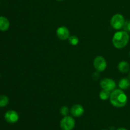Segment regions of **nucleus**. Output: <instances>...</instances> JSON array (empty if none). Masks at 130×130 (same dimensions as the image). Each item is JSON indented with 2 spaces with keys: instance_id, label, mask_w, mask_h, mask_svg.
<instances>
[{
  "instance_id": "39448f33",
  "label": "nucleus",
  "mask_w": 130,
  "mask_h": 130,
  "mask_svg": "<svg viewBox=\"0 0 130 130\" xmlns=\"http://www.w3.org/2000/svg\"><path fill=\"white\" fill-rule=\"evenodd\" d=\"M93 66L98 72H103L107 68V62L104 57L99 56L94 60Z\"/></svg>"
},
{
  "instance_id": "412c9836",
  "label": "nucleus",
  "mask_w": 130,
  "mask_h": 130,
  "mask_svg": "<svg viewBox=\"0 0 130 130\" xmlns=\"http://www.w3.org/2000/svg\"><path fill=\"white\" fill-rule=\"evenodd\" d=\"M102 130H107V129H102Z\"/></svg>"
},
{
  "instance_id": "7ed1b4c3",
  "label": "nucleus",
  "mask_w": 130,
  "mask_h": 130,
  "mask_svg": "<svg viewBox=\"0 0 130 130\" xmlns=\"http://www.w3.org/2000/svg\"><path fill=\"white\" fill-rule=\"evenodd\" d=\"M125 19L121 14L117 13L112 17L110 20V25L116 30H119L123 28L125 24Z\"/></svg>"
},
{
  "instance_id": "4be33fe9",
  "label": "nucleus",
  "mask_w": 130,
  "mask_h": 130,
  "mask_svg": "<svg viewBox=\"0 0 130 130\" xmlns=\"http://www.w3.org/2000/svg\"><path fill=\"white\" fill-rule=\"evenodd\" d=\"M129 56H130V51H129Z\"/></svg>"
},
{
  "instance_id": "4468645a",
  "label": "nucleus",
  "mask_w": 130,
  "mask_h": 130,
  "mask_svg": "<svg viewBox=\"0 0 130 130\" xmlns=\"http://www.w3.org/2000/svg\"><path fill=\"white\" fill-rule=\"evenodd\" d=\"M9 103V99L6 95H0V107L6 106Z\"/></svg>"
},
{
  "instance_id": "2eb2a0df",
  "label": "nucleus",
  "mask_w": 130,
  "mask_h": 130,
  "mask_svg": "<svg viewBox=\"0 0 130 130\" xmlns=\"http://www.w3.org/2000/svg\"><path fill=\"white\" fill-rule=\"evenodd\" d=\"M68 40L69 43L72 46H76L79 43V38L76 36H70Z\"/></svg>"
},
{
  "instance_id": "20e7f679",
  "label": "nucleus",
  "mask_w": 130,
  "mask_h": 130,
  "mask_svg": "<svg viewBox=\"0 0 130 130\" xmlns=\"http://www.w3.org/2000/svg\"><path fill=\"white\" fill-rule=\"evenodd\" d=\"M76 125V122L72 117L66 116L61 120L60 126L62 130H72Z\"/></svg>"
},
{
  "instance_id": "f8f14e48",
  "label": "nucleus",
  "mask_w": 130,
  "mask_h": 130,
  "mask_svg": "<svg viewBox=\"0 0 130 130\" xmlns=\"http://www.w3.org/2000/svg\"><path fill=\"white\" fill-rule=\"evenodd\" d=\"M119 88L121 90H127L130 87V81L129 79L128 78H123L119 81Z\"/></svg>"
},
{
  "instance_id": "aec40b11",
  "label": "nucleus",
  "mask_w": 130,
  "mask_h": 130,
  "mask_svg": "<svg viewBox=\"0 0 130 130\" xmlns=\"http://www.w3.org/2000/svg\"><path fill=\"white\" fill-rule=\"evenodd\" d=\"M57 1H63V0H57Z\"/></svg>"
},
{
  "instance_id": "1a4fd4ad",
  "label": "nucleus",
  "mask_w": 130,
  "mask_h": 130,
  "mask_svg": "<svg viewBox=\"0 0 130 130\" xmlns=\"http://www.w3.org/2000/svg\"><path fill=\"white\" fill-rule=\"evenodd\" d=\"M84 112H85V109L81 104H75L71 109V114L76 118L81 116Z\"/></svg>"
},
{
  "instance_id": "f257e3e1",
  "label": "nucleus",
  "mask_w": 130,
  "mask_h": 130,
  "mask_svg": "<svg viewBox=\"0 0 130 130\" xmlns=\"http://www.w3.org/2000/svg\"><path fill=\"white\" fill-rule=\"evenodd\" d=\"M109 99L112 105L118 108L124 107L128 102L127 95L121 89H116L111 91Z\"/></svg>"
},
{
  "instance_id": "9d476101",
  "label": "nucleus",
  "mask_w": 130,
  "mask_h": 130,
  "mask_svg": "<svg viewBox=\"0 0 130 130\" xmlns=\"http://www.w3.org/2000/svg\"><path fill=\"white\" fill-rule=\"evenodd\" d=\"M10 27V22L5 17H0V30L6 31Z\"/></svg>"
},
{
  "instance_id": "9b49d317",
  "label": "nucleus",
  "mask_w": 130,
  "mask_h": 130,
  "mask_svg": "<svg viewBox=\"0 0 130 130\" xmlns=\"http://www.w3.org/2000/svg\"><path fill=\"white\" fill-rule=\"evenodd\" d=\"M118 70L122 73H126L129 72L130 69V66L129 63L126 61H121L118 64Z\"/></svg>"
},
{
  "instance_id": "6ab92c4d",
  "label": "nucleus",
  "mask_w": 130,
  "mask_h": 130,
  "mask_svg": "<svg viewBox=\"0 0 130 130\" xmlns=\"http://www.w3.org/2000/svg\"><path fill=\"white\" fill-rule=\"evenodd\" d=\"M128 79H129V80L130 81V70L129 71V74H128Z\"/></svg>"
},
{
  "instance_id": "423d86ee",
  "label": "nucleus",
  "mask_w": 130,
  "mask_h": 130,
  "mask_svg": "<svg viewBox=\"0 0 130 130\" xmlns=\"http://www.w3.org/2000/svg\"><path fill=\"white\" fill-rule=\"evenodd\" d=\"M100 87L104 90H107L109 91H112L115 90L116 85L115 81L110 78H104L101 81L100 83Z\"/></svg>"
},
{
  "instance_id": "dca6fc26",
  "label": "nucleus",
  "mask_w": 130,
  "mask_h": 130,
  "mask_svg": "<svg viewBox=\"0 0 130 130\" xmlns=\"http://www.w3.org/2000/svg\"><path fill=\"white\" fill-rule=\"evenodd\" d=\"M60 112V114L62 116H66L68 115L69 112V108L67 106H63L61 107Z\"/></svg>"
},
{
  "instance_id": "6e6552de",
  "label": "nucleus",
  "mask_w": 130,
  "mask_h": 130,
  "mask_svg": "<svg viewBox=\"0 0 130 130\" xmlns=\"http://www.w3.org/2000/svg\"><path fill=\"white\" fill-rule=\"evenodd\" d=\"M56 33H57V37L62 41L67 40L70 37L69 30L68 29V28L64 26L59 27L57 29Z\"/></svg>"
},
{
  "instance_id": "0eeeda50",
  "label": "nucleus",
  "mask_w": 130,
  "mask_h": 130,
  "mask_svg": "<svg viewBox=\"0 0 130 130\" xmlns=\"http://www.w3.org/2000/svg\"><path fill=\"white\" fill-rule=\"evenodd\" d=\"M5 119L8 123L13 124V123H17L19 121V115L15 110H10L5 113Z\"/></svg>"
},
{
  "instance_id": "ddd939ff",
  "label": "nucleus",
  "mask_w": 130,
  "mask_h": 130,
  "mask_svg": "<svg viewBox=\"0 0 130 130\" xmlns=\"http://www.w3.org/2000/svg\"><path fill=\"white\" fill-rule=\"evenodd\" d=\"M110 91H107V90H103L101 91L99 94V96H100V99L102 100H106L110 98Z\"/></svg>"
},
{
  "instance_id": "f03ea898",
  "label": "nucleus",
  "mask_w": 130,
  "mask_h": 130,
  "mask_svg": "<svg viewBox=\"0 0 130 130\" xmlns=\"http://www.w3.org/2000/svg\"><path fill=\"white\" fill-rule=\"evenodd\" d=\"M129 40V36L126 30H119L113 36L112 43L115 48L121 49L128 44Z\"/></svg>"
},
{
  "instance_id": "f3484780",
  "label": "nucleus",
  "mask_w": 130,
  "mask_h": 130,
  "mask_svg": "<svg viewBox=\"0 0 130 130\" xmlns=\"http://www.w3.org/2000/svg\"><path fill=\"white\" fill-rule=\"evenodd\" d=\"M123 29L126 31L129 32H130V20H128V21L125 22L124 26H123Z\"/></svg>"
},
{
  "instance_id": "a211bd4d",
  "label": "nucleus",
  "mask_w": 130,
  "mask_h": 130,
  "mask_svg": "<svg viewBox=\"0 0 130 130\" xmlns=\"http://www.w3.org/2000/svg\"><path fill=\"white\" fill-rule=\"evenodd\" d=\"M116 130H127V129H126V128H119Z\"/></svg>"
}]
</instances>
